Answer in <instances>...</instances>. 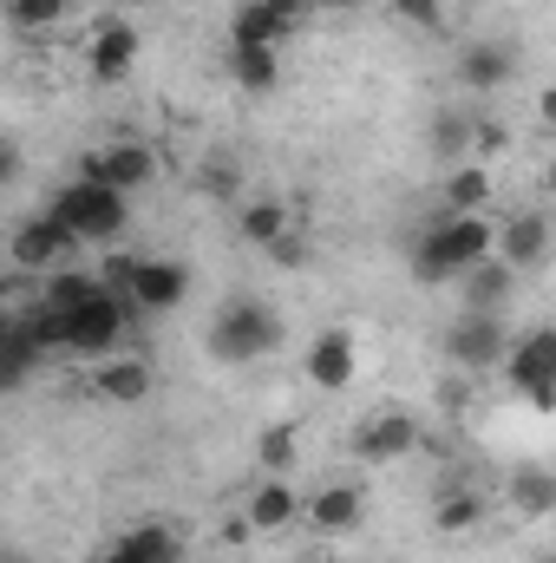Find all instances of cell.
Instances as JSON below:
<instances>
[{"label": "cell", "instance_id": "cell-4", "mask_svg": "<svg viewBox=\"0 0 556 563\" xmlns=\"http://www.w3.org/2000/svg\"><path fill=\"white\" fill-rule=\"evenodd\" d=\"M125 314H132V301L112 295V288H99L86 308L66 314V354H79V361H112L119 341H125V328H132Z\"/></svg>", "mask_w": 556, "mask_h": 563}, {"label": "cell", "instance_id": "cell-8", "mask_svg": "<svg viewBox=\"0 0 556 563\" xmlns=\"http://www.w3.org/2000/svg\"><path fill=\"white\" fill-rule=\"evenodd\" d=\"M132 66H138V26L132 20H99V33L86 40V73L92 79H132Z\"/></svg>", "mask_w": 556, "mask_h": 563}, {"label": "cell", "instance_id": "cell-11", "mask_svg": "<svg viewBox=\"0 0 556 563\" xmlns=\"http://www.w3.org/2000/svg\"><path fill=\"white\" fill-rule=\"evenodd\" d=\"M445 354L458 361V367H491V361H504L511 354V341L498 334V314H458V328L445 334Z\"/></svg>", "mask_w": 556, "mask_h": 563}, {"label": "cell", "instance_id": "cell-34", "mask_svg": "<svg viewBox=\"0 0 556 563\" xmlns=\"http://www.w3.org/2000/svg\"><path fill=\"white\" fill-rule=\"evenodd\" d=\"M269 256H276V263H301V256H308V250H301V236H294V230H288V236H281V243H269Z\"/></svg>", "mask_w": 556, "mask_h": 563}, {"label": "cell", "instance_id": "cell-6", "mask_svg": "<svg viewBox=\"0 0 556 563\" xmlns=\"http://www.w3.org/2000/svg\"><path fill=\"white\" fill-rule=\"evenodd\" d=\"M504 374H511V387L531 400V407H556V328H531V334H518L511 341V354H504Z\"/></svg>", "mask_w": 556, "mask_h": 563}, {"label": "cell", "instance_id": "cell-24", "mask_svg": "<svg viewBox=\"0 0 556 563\" xmlns=\"http://www.w3.org/2000/svg\"><path fill=\"white\" fill-rule=\"evenodd\" d=\"M99 288H105V282H99V269H73V263H66V269H53V276H46V295H40V301L73 314V308H86Z\"/></svg>", "mask_w": 556, "mask_h": 563}, {"label": "cell", "instance_id": "cell-37", "mask_svg": "<svg viewBox=\"0 0 556 563\" xmlns=\"http://www.w3.org/2000/svg\"><path fill=\"white\" fill-rule=\"evenodd\" d=\"M321 7H341V13H347V7H360V0H321Z\"/></svg>", "mask_w": 556, "mask_h": 563}, {"label": "cell", "instance_id": "cell-19", "mask_svg": "<svg viewBox=\"0 0 556 563\" xmlns=\"http://www.w3.org/2000/svg\"><path fill=\"white\" fill-rule=\"evenodd\" d=\"M112 544L132 563H184V538H177L170 525H157V518H151V525H132V531L112 538Z\"/></svg>", "mask_w": 556, "mask_h": 563}, {"label": "cell", "instance_id": "cell-23", "mask_svg": "<svg viewBox=\"0 0 556 563\" xmlns=\"http://www.w3.org/2000/svg\"><path fill=\"white\" fill-rule=\"evenodd\" d=\"M236 230H243V243H256V250H269V243H281L294 223H288V203H276V197H263V203H243V217H236Z\"/></svg>", "mask_w": 556, "mask_h": 563}, {"label": "cell", "instance_id": "cell-20", "mask_svg": "<svg viewBox=\"0 0 556 563\" xmlns=\"http://www.w3.org/2000/svg\"><path fill=\"white\" fill-rule=\"evenodd\" d=\"M281 33H288V20H281L269 0H243L230 13V46H276Z\"/></svg>", "mask_w": 556, "mask_h": 563}, {"label": "cell", "instance_id": "cell-25", "mask_svg": "<svg viewBox=\"0 0 556 563\" xmlns=\"http://www.w3.org/2000/svg\"><path fill=\"white\" fill-rule=\"evenodd\" d=\"M230 66H236V86L243 92H269L276 86V46H230Z\"/></svg>", "mask_w": 556, "mask_h": 563}, {"label": "cell", "instance_id": "cell-39", "mask_svg": "<svg viewBox=\"0 0 556 563\" xmlns=\"http://www.w3.org/2000/svg\"><path fill=\"white\" fill-rule=\"evenodd\" d=\"M112 7H132V0H112Z\"/></svg>", "mask_w": 556, "mask_h": 563}, {"label": "cell", "instance_id": "cell-38", "mask_svg": "<svg viewBox=\"0 0 556 563\" xmlns=\"http://www.w3.org/2000/svg\"><path fill=\"white\" fill-rule=\"evenodd\" d=\"M544 184H551V190H556V157H551V170H544Z\"/></svg>", "mask_w": 556, "mask_h": 563}, {"label": "cell", "instance_id": "cell-22", "mask_svg": "<svg viewBox=\"0 0 556 563\" xmlns=\"http://www.w3.org/2000/svg\"><path fill=\"white\" fill-rule=\"evenodd\" d=\"M478 525H485V498H478V492H438V505H432V531L465 538V531H478Z\"/></svg>", "mask_w": 556, "mask_h": 563}, {"label": "cell", "instance_id": "cell-2", "mask_svg": "<svg viewBox=\"0 0 556 563\" xmlns=\"http://www.w3.org/2000/svg\"><path fill=\"white\" fill-rule=\"evenodd\" d=\"M46 210H53L79 243H99V250H112V243L125 236V223H132V197L112 190V184H99V177H73V184H59Z\"/></svg>", "mask_w": 556, "mask_h": 563}, {"label": "cell", "instance_id": "cell-36", "mask_svg": "<svg viewBox=\"0 0 556 563\" xmlns=\"http://www.w3.org/2000/svg\"><path fill=\"white\" fill-rule=\"evenodd\" d=\"M544 119L556 125V92H544Z\"/></svg>", "mask_w": 556, "mask_h": 563}, {"label": "cell", "instance_id": "cell-16", "mask_svg": "<svg viewBox=\"0 0 556 563\" xmlns=\"http://www.w3.org/2000/svg\"><path fill=\"white\" fill-rule=\"evenodd\" d=\"M498 256L524 276V269H537L544 256H551V223L537 217V210H524V217H511V223H498Z\"/></svg>", "mask_w": 556, "mask_h": 563}, {"label": "cell", "instance_id": "cell-15", "mask_svg": "<svg viewBox=\"0 0 556 563\" xmlns=\"http://www.w3.org/2000/svg\"><path fill=\"white\" fill-rule=\"evenodd\" d=\"M511 73H518V53H511L504 40H471V46L458 53V86H465V92H498Z\"/></svg>", "mask_w": 556, "mask_h": 563}, {"label": "cell", "instance_id": "cell-17", "mask_svg": "<svg viewBox=\"0 0 556 563\" xmlns=\"http://www.w3.org/2000/svg\"><path fill=\"white\" fill-rule=\"evenodd\" d=\"M301 518V492L288 485V478H263L256 492H249V531H263V538H276Z\"/></svg>", "mask_w": 556, "mask_h": 563}, {"label": "cell", "instance_id": "cell-33", "mask_svg": "<svg viewBox=\"0 0 556 563\" xmlns=\"http://www.w3.org/2000/svg\"><path fill=\"white\" fill-rule=\"evenodd\" d=\"M269 7H276L281 20H288V33H294V26H308V20L321 13V0H269Z\"/></svg>", "mask_w": 556, "mask_h": 563}, {"label": "cell", "instance_id": "cell-28", "mask_svg": "<svg viewBox=\"0 0 556 563\" xmlns=\"http://www.w3.org/2000/svg\"><path fill=\"white\" fill-rule=\"evenodd\" d=\"M256 459H263L269 478H281V472L294 465V426H269V432L256 439Z\"/></svg>", "mask_w": 556, "mask_h": 563}, {"label": "cell", "instance_id": "cell-10", "mask_svg": "<svg viewBox=\"0 0 556 563\" xmlns=\"http://www.w3.org/2000/svg\"><path fill=\"white\" fill-rule=\"evenodd\" d=\"M184 295H190V269H184L177 256H144V263H138L132 308H144V314H170Z\"/></svg>", "mask_w": 556, "mask_h": 563}, {"label": "cell", "instance_id": "cell-32", "mask_svg": "<svg viewBox=\"0 0 556 563\" xmlns=\"http://www.w3.org/2000/svg\"><path fill=\"white\" fill-rule=\"evenodd\" d=\"M197 184H203V197H230V190H236V170H230V164H203Z\"/></svg>", "mask_w": 556, "mask_h": 563}, {"label": "cell", "instance_id": "cell-9", "mask_svg": "<svg viewBox=\"0 0 556 563\" xmlns=\"http://www.w3.org/2000/svg\"><path fill=\"white\" fill-rule=\"evenodd\" d=\"M354 367H360L354 328H321L314 347H308V380H314L321 394H341V387H354Z\"/></svg>", "mask_w": 556, "mask_h": 563}, {"label": "cell", "instance_id": "cell-1", "mask_svg": "<svg viewBox=\"0 0 556 563\" xmlns=\"http://www.w3.org/2000/svg\"><path fill=\"white\" fill-rule=\"evenodd\" d=\"M485 256H498V223L485 217H445L419 236L413 250V276L432 288V282H458L465 269H478Z\"/></svg>", "mask_w": 556, "mask_h": 563}, {"label": "cell", "instance_id": "cell-30", "mask_svg": "<svg viewBox=\"0 0 556 563\" xmlns=\"http://www.w3.org/2000/svg\"><path fill=\"white\" fill-rule=\"evenodd\" d=\"M393 20H407V26H445V0H393Z\"/></svg>", "mask_w": 556, "mask_h": 563}, {"label": "cell", "instance_id": "cell-27", "mask_svg": "<svg viewBox=\"0 0 556 563\" xmlns=\"http://www.w3.org/2000/svg\"><path fill=\"white\" fill-rule=\"evenodd\" d=\"M13 33H46L53 20H66V0H7Z\"/></svg>", "mask_w": 556, "mask_h": 563}, {"label": "cell", "instance_id": "cell-40", "mask_svg": "<svg viewBox=\"0 0 556 563\" xmlns=\"http://www.w3.org/2000/svg\"><path fill=\"white\" fill-rule=\"evenodd\" d=\"M537 563H556V558H537Z\"/></svg>", "mask_w": 556, "mask_h": 563}, {"label": "cell", "instance_id": "cell-18", "mask_svg": "<svg viewBox=\"0 0 556 563\" xmlns=\"http://www.w3.org/2000/svg\"><path fill=\"white\" fill-rule=\"evenodd\" d=\"M511 282H518V269H511L504 256H485L478 269L458 276V288H465V308H471V314H498L504 295H511Z\"/></svg>", "mask_w": 556, "mask_h": 563}, {"label": "cell", "instance_id": "cell-26", "mask_svg": "<svg viewBox=\"0 0 556 563\" xmlns=\"http://www.w3.org/2000/svg\"><path fill=\"white\" fill-rule=\"evenodd\" d=\"M511 505H518L524 518L551 511V505H556V478H551V472H518V478H511Z\"/></svg>", "mask_w": 556, "mask_h": 563}, {"label": "cell", "instance_id": "cell-13", "mask_svg": "<svg viewBox=\"0 0 556 563\" xmlns=\"http://www.w3.org/2000/svg\"><path fill=\"white\" fill-rule=\"evenodd\" d=\"M301 518H308L314 531L341 538V531H354V525L367 518V492H360V485H321V492L301 498Z\"/></svg>", "mask_w": 556, "mask_h": 563}, {"label": "cell", "instance_id": "cell-3", "mask_svg": "<svg viewBox=\"0 0 556 563\" xmlns=\"http://www.w3.org/2000/svg\"><path fill=\"white\" fill-rule=\"evenodd\" d=\"M276 341H281V314L276 308L256 301V295H236V301H223V314L210 321L203 354L223 361V367H249V361L276 354Z\"/></svg>", "mask_w": 556, "mask_h": 563}, {"label": "cell", "instance_id": "cell-12", "mask_svg": "<svg viewBox=\"0 0 556 563\" xmlns=\"http://www.w3.org/2000/svg\"><path fill=\"white\" fill-rule=\"evenodd\" d=\"M419 439L413 413H374V420L354 426V459H367V465H387V459H407Z\"/></svg>", "mask_w": 556, "mask_h": 563}, {"label": "cell", "instance_id": "cell-29", "mask_svg": "<svg viewBox=\"0 0 556 563\" xmlns=\"http://www.w3.org/2000/svg\"><path fill=\"white\" fill-rule=\"evenodd\" d=\"M138 263H144V256H132V250H112V256L99 263V282H105L112 295H125V301H132V282H138Z\"/></svg>", "mask_w": 556, "mask_h": 563}, {"label": "cell", "instance_id": "cell-41", "mask_svg": "<svg viewBox=\"0 0 556 563\" xmlns=\"http://www.w3.org/2000/svg\"><path fill=\"white\" fill-rule=\"evenodd\" d=\"M308 563H314V558H308Z\"/></svg>", "mask_w": 556, "mask_h": 563}, {"label": "cell", "instance_id": "cell-35", "mask_svg": "<svg viewBox=\"0 0 556 563\" xmlns=\"http://www.w3.org/2000/svg\"><path fill=\"white\" fill-rule=\"evenodd\" d=\"M92 563H132V558H125L119 544H105V551H99V558H92Z\"/></svg>", "mask_w": 556, "mask_h": 563}, {"label": "cell", "instance_id": "cell-7", "mask_svg": "<svg viewBox=\"0 0 556 563\" xmlns=\"http://www.w3.org/2000/svg\"><path fill=\"white\" fill-rule=\"evenodd\" d=\"M79 177H99V184H112V190L138 197L144 184L157 177V151H151V144L119 139V144H105V151H92V157L79 164Z\"/></svg>", "mask_w": 556, "mask_h": 563}, {"label": "cell", "instance_id": "cell-14", "mask_svg": "<svg viewBox=\"0 0 556 563\" xmlns=\"http://www.w3.org/2000/svg\"><path fill=\"white\" fill-rule=\"evenodd\" d=\"M151 387H157V374H151V361H138V354L92 361V394H99V400H112V407H138Z\"/></svg>", "mask_w": 556, "mask_h": 563}, {"label": "cell", "instance_id": "cell-21", "mask_svg": "<svg viewBox=\"0 0 556 563\" xmlns=\"http://www.w3.org/2000/svg\"><path fill=\"white\" fill-rule=\"evenodd\" d=\"M485 203H491V170H485V164H452V177H445V210H452V217H485Z\"/></svg>", "mask_w": 556, "mask_h": 563}, {"label": "cell", "instance_id": "cell-31", "mask_svg": "<svg viewBox=\"0 0 556 563\" xmlns=\"http://www.w3.org/2000/svg\"><path fill=\"white\" fill-rule=\"evenodd\" d=\"M432 139H438V151H445V157H458V151H465V139H471V125H465V119H452V112H445V119H438V132H432Z\"/></svg>", "mask_w": 556, "mask_h": 563}, {"label": "cell", "instance_id": "cell-5", "mask_svg": "<svg viewBox=\"0 0 556 563\" xmlns=\"http://www.w3.org/2000/svg\"><path fill=\"white\" fill-rule=\"evenodd\" d=\"M73 250H79V236L46 210V217H26V223H13V236H7V256H13V269L20 276H53V269H66L73 263Z\"/></svg>", "mask_w": 556, "mask_h": 563}]
</instances>
